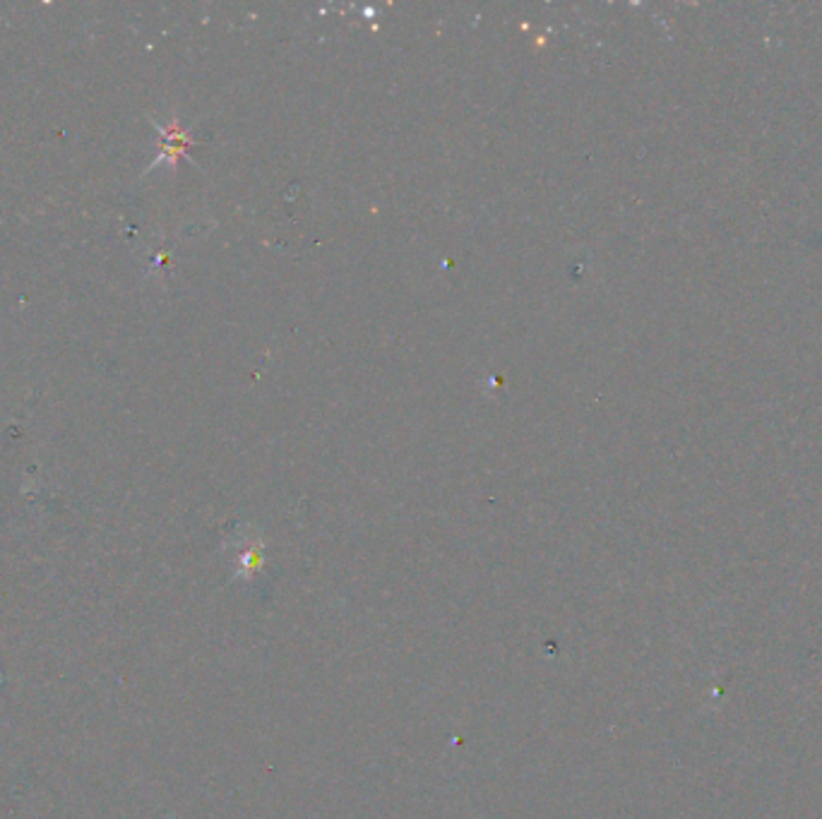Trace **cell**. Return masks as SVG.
I'll use <instances>...</instances> for the list:
<instances>
[{
	"mask_svg": "<svg viewBox=\"0 0 822 819\" xmlns=\"http://www.w3.org/2000/svg\"><path fill=\"white\" fill-rule=\"evenodd\" d=\"M159 132H162V149H159V156L152 161V166H159L162 161H169V164H176L183 152L188 149V145H192V139L188 138V132L181 131V125L176 121L162 128L159 125Z\"/></svg>",
	"mask_w": 822,
	"mask_h": 819,
	"instance_id": "1",
	"label": "cell"
}]
</instances>
